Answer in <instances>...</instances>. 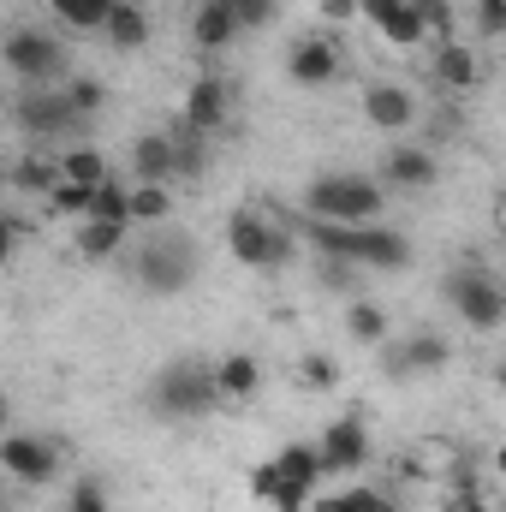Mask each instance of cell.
<instances>
[{"label": "cell", "mask_w": 506, "mask_h": 512, "mask_svg": "<svg viewBox=\"0 0 506 512\" xmlns=\"http://www.w3.org/2000/svg\"><path fill=\"white\" fill-rule=\"evenodd\" d=\"M0 465H6L12 483H24V489H48V483L60 477V441L30 435V429H12V435L0 441Z\"/></svg>", "instance_id": "9c48e42d"}, {"label": "cell", "mask_w": 506, "mask_h": 512, "mask_svg": "<svg viewBox=\"0 0 506 512\" xmlns=\"http://www.w3.org/2000/svg\"><path fill=\"white\" fill-rule=\"evenodd\" d=\"M435 179H441V161H435L429 149H417V143H399V149H387V155H381V185L429 191Z\"/></svg>", "instance_id": "4fadbf2b"}, {"label": "cell", "mask_w": 506, "mask_h": 512, "mask_svg": "<svg viewBox=\"0 0 506 512\" xmlns=\"http://www.w3.org/2000/svg\"><path fill=\"white\" fill-rule=\"evenodd\" d=\"M495 471H501V477H506V441H501V447H495Z\"/></svg>", "instance_id": "b9f144b4"}, {"label": "cell", "mask_w": 506, "mask_h": 512, "mask_svg": "<svg viewBox=\"0 0 506 512\" xmlns=\"http://www.w3.org/2000/svg\"><path fill=\"white\" fill-rule=\"evenodd\" d=\"M298 382L310 387V393H334L340 387V358L334 352H304L298 358Z\"/></svg>", "instance_id": "f1b7e54d"}, {"label": "cell", "mask_w": 506, "mask_h": 512, "mask_svg": "<svg viewBox=\"0 0 506 512\" xmlns=\"http://www.w3.org/2000/svg\"><path fill=\"white\" fill-rule=\"evenodd\" d=\"M197 239H185V233H149L137 256H131V280L143 286V292H155V298H173V292H185L191 280H197Z\"/></svg>", "instance_id": "277c9868"}, {"label": "cell", "mask_w": 506, "mask_h": 512, "mask_svg": "<svg viewBox=\"0 0 506 512\" xmlns=\"http://www.w3.org/2000/svg\"><path fill=\"white\" fill-rule=\"evenodd\" d=\"M316 447H322V459H328V477L364 471V465H370V423H364V417H334Z\"/></svg>", "instance_id": "30bf717a"}, {"label": "cell", "mask_w": 506, "mask_h": 512, "mask_svg": "<svg viewBox=\"0 0 506 512\" xmlns=\"http://www.w3.org/2000/svg\"><path fill=\"white\" fill-rule=\"evenodd\" d=\"M191 42H197L203 54L233 48V42H239V12H233V0H197V12H191Z\"/></svg>", "instance_id": "9a60e30c"}, {"label": "cell", "mask_w": 506, "mask_h": 512, "mask_svg": "<svg viewBox=\"0 0 506 512\" xmlns=\"http://www.w3.org/2000/svg\"><path fill=\"white\" fill-rule=\"evenodd\" d=\"M227 251L239 256L245 268H286V256H292V233L286 227H274L262 209H239L233 221H227Z\"/></svg>", "instance_id": "8992f818"}, {"label": "cell", "mask_w": 506, "mask_h": 512, "mask_svg": "<svg viewBox=\"0 0 506 512\" xmlns=\"http://www.w3.org/2000/svg\"><path fill=\"white\" fill-rule=\"evenodd\" d=\"M346 334H352L358 346H387L393 322H387V310H381V304L358 298V304H346Z\"/></svg>", "instance_id": "cb8c5ba5"}, {"label": "cell", "mask_w": 506, "mask_h": 512, "mask_svg": "<svg viewBox=\"0 0 506 512\" xmlns=\"http://www.w3.org/2000/svg\"><path fill=\"white\" fill-rule=\"evenodd\" d=\"M322 18L340 24V18H364V12H358V0H322Z\"/></svg>", "instance_id": "f35d334b"}, {"label": "cell", "mask_w": 506, "mask_h": 512, "mask_svg": "<svg viewBox=\"0 0 506 512\" xmlns=\"http://www.w3.org/2000/svg\"><path fill=\"white\" fill-rule=\"evenodd\" d=\"M233 12H239V30H268L280 18V0H233Z\"/></svg>", "instance_id": "836d02e7"}, {"label": "cell", "mask_w": 506, "mask_h": 512, "mask_svg": "<svg viewBox=\"0 0 506 512\" xmlns=\"http://www.w3.org/2000/svg\"><path fill=\"white\" fill-rule=\"evenodd\" d=\"M90 221H120V227H131V185H120V179H108V185H96V203H90Z\"/></svg>", "instance_id": "4dcf8cb0"}, {"label": "cell", "mask_w": 506, "mask_h": 512, "mask_svg": "<svg viewBox=\"0 0 506 512\" xmlns=\"http://www.w3.org/2000/svg\"><path fill=\"white\" fill-rule=\"evenodd\" d=\"M376 30L387 36V42H393V48H417V42H423V18L411 12V0H399V6L381 18Z\"/></svg>", "instance_id": "f546056e"}, {"label": "cell", "mask_w": 506, "mask_h": 512, "mask_svg": "<svg viewBox=\"0 0 506 512\" xmlns=\"http://www.w3.org/2000/svg\"><path fill=\"white\" fill-rule=\"evenodd\" d=\"M215 387H221V405H251L256 393H262V364H256V352H227V358L215 364Z\"/></svg>", "instance_id": "e0dca14e"}, {"label": "cell", "mask_w": 506, "mask_h": 512, "mask_svg": "<svg viewBox=\"0 0 506 512\" xmlns=\"http://www.w3.org/2000/svg\"><path fill=\"white\" fill-rule=\"evenodd\" d=\"M447 304H453L459 322L477 328V334H495L506 322V286L489 268H477V262H465V268L447 274Z\"/></svg>", "instance_id": "5b68a950"}, {"label": "cell", "mask_w": 506, "mask_h": 512, "mask_svg": "<svg viewBox=\"0 0 506 512\" xmlns=\"http://www.w3.org/2000/svg\"><path fill=\"white\" fill-rule=\"evenodd\" d=\"M453 358V346L441 334H411L405 346H387V370L393 376H417V370H441Z\"/></svg>", "instance_id": "d6986e66"}, {"label": "cell", "mask_w": 506, "mask_h": 512, "mask_svg": "<svg viewBox=\"0 0 506 512\" xmlns=\"http://www.w3.org/2000/svg\"><path fill=\"white\" fill-rule=\"evenodd\" d=\"M274 465H280V477H286V483H304V489H322V477H328V459H322V447H310V441L280 447V453H274Z\"/></svg>", "instance_id": "ffe728a7"}, {"label": "cell", "mask_w": 506, "mask_h": 512, "mask_svg": "<svg viewBox=\"0 0 506 512\" xmlns=\"http://www.w3.org/2000/svg\"><path fill=\"white\" fill-rule=\"evenodd\" d=\"M60 167H66L72 185H108V161H102V149H90V143H72V149L60 155Z\"/></svg>", "instance_id": "484cf974"}, {"label": "cell", "mask_w": 506, "mask_h": 512, "mask_svg": "<svg viewBox=\"0 0 506 512\" xmlns=\"http://www.w3.org/2000/svg\"><path fill=\"white\" fill-rule=\"evenodd\" d=\"M102 36H108V42H114V48H120V54H137V48H143V42H149V12H143V6H131V0H120V6H114V18H108V30H102Z\"/></svg>", "instance_id": "7402d4cb"}, {"label": "cell", "mask_w": 506, "mask_h": 512, "mask_svg": "<svg viewBox=\"0 0 506 512\" xmlns=\"http://www.w3.org/2000/svg\"><path fill=\"white\" fill-rule=\"evenodd\" d=\"M227 114H233V84H227L221 72H203V78H191L179 120H191L197 131H221V126H227Z\"/></svg>", "instance_id": "7c38bea8"}, {"label": "cell", "mask_w": 506, "mask_h": 512, "mask_svg": "<svg viewBox=\"0 0 506 512\" xmlns=\"http://www.w3.org/2000/svg\"><path fill=\"white\" fill-rule=\"evenodd\" d=\"M364 120L376 131H405L417 120V96L405 84H370L364 90Z\"/></svg>", "instance_id": "2e32d148"}, {"label": "cell", "mask_w": 506, "mask_h": 512, "mask_svg": "<svg viewBox=\"0 0 506 512\" xmlns=\"http://www.w3.org/2000/svg\"><path fill=\"white\" fill-rule=\"evenodd\" d=\"M66 96H72V108H78L84 120H96V114H102V102H108V84H102V78H72V84H66Z\"/></svg>", "instance_id": "d6a6232c"}, {"label": "cell", "mask_w": 506, "mask_h": 512, "mask_svg": "<svg viewBox=\"0 0 506 512\" xmlns=\"http://www.w3.org/2000/svg\"><path fill=\"white\" fill-rule=\"evenodd\" d=\"M131 227H120V221H84L78 227V239H72V251L84 256V262H108V256L126 245Z\"/></svg>", "instance_id": "44dd1931"}, {"label": "cell", "mask_w": 506, "mask_h": 512, "mask_svg": "<svg viewBox=\"0 0 506 512\" xmlns=\"http://www.w3.org/2000/svg\"><path fill=\"white\" fill-rule=\"evenodd\" d=\"M411 12L423 18V36H435V42H453V0H411Z\"/></svg>", "instance_id": "1f68e13d"}, {"label": "cell", "mask_w": 506, "mask_h": 512, "mask_svg": "<svg viewBox=\"0 0 506 512\" xmlns=\"http://www.w3.org/2000/svg\"><path fill=\"white\" fill-rule=\"evenodd\" d=\"M381 179H364V173H322L310 179L304 191V215L310 221H340V227H370L381 215Z\"/></svg>", "instance_id": "3957f363"}, {"label": "cell", "mask_w": 506, "mask_h": 512, "mask_svg": "<svg viewBox=\"0 0 506 512\" xmlns=\"http://www.w3.org/2000/svg\"><path fill=\"white\" fill-rule=\"evenodd\" d=\"M48 215H72V221H90V203H96V185H72V179H60L48 197Z\"/></svg>", "instance_id": "4316f807"}, {"label": "cell", "mask_w": 506, "mask_h": 512, "mask_svg": "<svg viewBox=\"0 0 506 512\" xmlns=\"http://www.w3.org/2000/svg\"><path fill=\"white\" fill-rule=\"evenodd\" d=\"M310 512H352V507H346V495H316Z\"/></svg>", "instance_id": "60d3db41"}, {"label": "cell", "mask_w": 506, "mask_h": 512, "mask_svg": "<svg viewBox=\"0 0 506 512\" xmlns=\"http://www.w3.org/2000/svg\"><path fill=\"white\" fill-rule=\"evenodd\" d=\"M304 233H310V245L322 256H334V262H358V268H405L411 262V239L405 233H393V227H340V221H304Z\"/></svg>", "instance_id": "6da1fadb"}, {"label": "cell", "mask_w": 506, "mask_h": 512, "mask_svg": "<svg viewBox=\"0 0 506 512\" xmlns=\"http://www.w3.org/2000/svg\"><path fill=\"white\" fill-rule=\"evenodd\" d=\"M131 173H137V185H167V179L179 173V143H173V131H143V137L131 143Z\"/></svg>", "instance_id": "5bb4252c"}, {"label": "cell", "mask_w": 506, "mask_h": 512, "mask_svg": "<svg viewBox=\"0 0 506 512\" xmlns=\"http://www.w3.org/2000/svg\"><path fill=\"white\" fill-rule=\"evenodd\" d=\"M477 36H489V42L506 36V0H477Z\"/></svg>", "instance_id": "d590c367"}, {"label": "cell", "mask_w": 506, "mask_h": 512, "mask_svg": "<svg viewBox=\"0 0 506 512\" xmlns=\"http://www.w3.org/2000/svg\"><path fill=\"white\" fill-rule=\"evenodd\" d=\"M167 215H173L167 185H131V221H137V227H161Z\"/></svg>", "instance_id": "83f0119b"}, {"label": "cell", "mask_w": 506, "mask_h": 512, "mask_svg": "<svg viewBox=\"0 0 506 512\" xmlns=\"http://www.w3.org/2000/svg\"><path fill=\"white\" fill-rule=\"evenodd\" d=\"M6 66L24 84H54V78H66V48H60V36H48L36 24H18L6 36Z\"/></svg>", "instance_id": "ba28073f"}, {"label": "cell", "mask_w": 506, "mask_h": 512, "mask_svg": "<svg viewBox=\"0 0 506 512\" xmlns=\"http://www.w3.org/2000/svg\"><path fill=\"white\" fill-rule=\"evenodd\" d=\"M346 507L352 512H393V501L381 489H346Z\"/></svg>", "instance_id": "74e56055"}, {"label": "cell", "mask_w": 506, "mask_h": 512, "mask_svg": "<svg viewBox=\"0 0 506 512\" xmlns=\"http://www.w3.org/2000/svg\"><path fill=\"white\" fill-rule=\"evenodd\" d=\"M60 179H66L60 155H24V161L12 167V185H18V191H36V197H48Z\"/></svg>", "instance_id": "d4e9b609"}, {"label": "cell", "mask_w": 506, "mask_h": 512, "mask_svg": "<svg viewBox=\"0 0 506 512\" xmlns=\"http://www.w3.org/2000/svg\"><path fill=\"white\" fill-rule=\"evenodd\" d=\"M429 78L447 84V90H477V84H483L477 48H465V42H441V48L429 54Z\"/></svg>", "instance_id": "ac0fdd59"}, {"label": "cell", "mask_w": 506, "mask_h": 512, "mask_svg": "<svg viewBox=\"0 0 506 512\" xmlns=\"http://www.w3.org/2000/svg\"><path fill=\"white\" fill-rule=\"evenodd\" d=\"M286 78L304 84V90H328L340 78V42L334 36H304L292 54H286Z\"/></svg>", "instance_id": "8fae6325"}, {"label": "cell", "mask_w": 506, "mask_h": 512, "mask_svg": "<svg viewBox=\"0 0 506 512\" xmlns=\"http://www.w3.org/2000/svg\"><path fill=\"white\" fill-rule=\"evenodd\" d=\"M501 221H506V197H501Z\"/></svg>", "instance_id": "7bdbcfd3"}, {"label": "cell", "mask_w": 506, "mask_h": 512, "mask_svg": "<svg viewBox=\"0 0 506 512\" xmlns=\"http://www.w3.org/2000/svg\"><path fill=\"white\" fill-rule=\"evenodd\" d=\"M251 495L262 501V507H274V495H280V465H274V459L251 471Z\"/></svg>", "instance_id": "8d00e7d4"}, {"label": "cell", "mask_w": 506, "mask_h": 512, "mask_svg": "<svg viewBox=\"0 0 506 512\" xmlns=\"http://www.w3.org/2000/svg\"><path fill=\"white\" fill-rule=\"evenodd\" d=\"M149 411L167 417V423H203L209 411H221L215 364H203V358H173V364L149 382Z\"/></svg>", "instance_id": "7a4b0ae2"}, {"label": "cell", "mask_w": 506, "mask_h": 512, "mask_svg": "<svg viewBox=\"0 0 506 512\" xmlns=\"http://www.w3.org/2000/svg\"><path fill=\"white\" fill-rule=\"evenodd\" d=\"M66 512H114V507H108V489L84 477V483H78V489L66 495Z\"/></svg>", "instance_id": "e575fe53"}, {"label": "cell", "mask_w": 506, "mask_h": 512, "mask_svg": "<svg viewBox=\"0 0 506 512\" xmlns=\"http://www.w3.org/2000/svg\"><path fill=\"white\" fill-rule=\"evenodd\" d=\"M120 0H48V12L66 24V30H108Z\"/></svg>", "instance_id": "603a6c76"}, {"label": "cell", "mask_w": 506, "mask_h": 512, "mask_svg": "<svg viewBox=\"0 0 506 512\" xmlns=\"http://www.w3.org/2000/svg\"><path fill=\"white\" fill-rule=\"evenodd\" d=\"M447 512H495V507H489V495H453Z\"/></svg>", "instance_id": "ab89813d"}, {"label": "cell", "mask_w": 506, "mask_h": 512, "mask_svg": "<svg viewBox=\"0 0 506 512\" xmlns=\"http://www.w3.org/2000/svg\"><path fill=\"white\" fill-rule=\"evenodd\" d=\"M18 131H30V137H48V143H60V137H78V131L90 126L78 108H72V96H66V84L54 90V84H30L24 96H18Z\"/></svg>", "instance_id": "52a82bcc"}]
</instances>
